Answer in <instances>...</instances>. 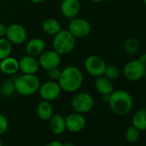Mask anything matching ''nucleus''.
Masks as SVG:
<instances>
[{
    "label": "nucleus",
    "instance_id": "obj_15",
    "mask_svg": "<svg viewBox=\"0 0 146 146\" xmlns=\"http://www.w3.org/2000/svg\"><path fill=\"white\" fill-rule=\"evenodd\" d=\"M45 41L40 38H33L29 40L26 44V52L28 55L37 57L40 56L45 51Z\"/></svg>",
    "mask_w": 146,
    "mask_h": 146
},
{
    "label": "nucleus",
    "instance_id": "obj_21",
    "mask_svg": "<svg viewBox=\"0 0 146 146\" xmlns=\"http://www.w3.org/2000/svg\"><path fill=\"white\" fill-rule=\"evenodd\" d=\"M132 125L139 131H146V108L138 109L132 117Z\"/></svg>",
    "mask_w": 146,
    "mask_h": 146
},
{
    "label": "nucleus",
    "instance_id": "obj_36",
    "mask_svg": "<svg viewBox=\"0 0 146 146\" xmlns=\"http://www.w3.org/2000/svg\"><path fill=\"white\" fill-rule=\"evenodd\" d=\"M143 78L146 79V66L144 67V72H143Z\"/></svg>",
    "mask_w": 146,
    "mask_h": 146
},
{
    "label": "nucleus",
    "instance_id": "obj_4",
    "mask_svg": "<svg viewBox=\"0 0 146 146\" xmlns=\"http://www.w3.org/2000/svg\"><path fill=\"white\" fill-rule=\"evenodd\" d=\"M76 46V38L68 29H61L54 35L52 40V49L61 56L70 53Z\"/></svg>",
    "mask_w": 146,
    "mask_h": 146
},
{
    "label": "nucleus",
    "instance_id": "obj_31",
    "mask_svg": "<svg viewBox=\"0 0 146 146\" xmlns=\"http://www.w3.org/2000/svg\"><path fill=\"white\" fill-rule=\"evenodd\" d=\"M137 60H138L143 66H146V52L142 53V54L138 57Z\"/></svg>",
    "mask_w": 146,
    "mask_h": 146
},
{
    "label": "nucleus",
    "instance_id": "obj_34",
    "mask_svg": "<svg viewBox=\"0 0 146 146\" xmlns=\"http://www.w3.org/2000/svg\"><path fill=\"white\" fill-rule=\"evenodd\" d=\"M63 146H75V144L72 142H66L63 143Z\"/></svg>",
    "mask_w": 146,
    "mask_h": 146
},
{
    "label": "nucleus",
    "instance_id": "obj_28",
    "mask_svg": "<svg viewBox=\"0 0 146 146\" xmlns=\"http://www.w3.org/2000/svg\"><path fill=\"white\" fill-rule=\"evenodd\" d=\"M61 71H62V70H60L58 67L51 69V70H47V72H48V77L52 81H58V78H59V77H60V75H61Z\"/></svg>",
    "mask_w": 146,
    "mask_h": 146
},
{
    "label": "nucleus",
    "instance_id": "obj_20",
    "mask_svg": "<svg viewBox=\"0 0 146 146\" xmlns=\"http://www.w3.org/2000/svg\"><path fill=\"white\" fill-rule=\"evenodd\" d=\"M59 22L55 18H47L42 23V30L48 35H55L61 30Z\"/></svg>",
    "mask_w": 146,
    "mask_h": 146
},
{
    "label": "nucleus",
    "instance_id": "obj_19",
    "mask_svg": "<svg viewBox=\"0 0 146 146\" xmlns=\"http://www.w3.org/2000/svg\"><path fill=\"white\" fill-rule=\"evenodd\" d=\"M36 113L40 119L44 121L48 120L53 114V108L50 102L42 100L37 106Z\"/></svg>",
    "mask_w": 146,
    "mask_h": 146
},
{
    "label": "nucleus",
    "instance_id": "obj_6",
    "mask_svg": "<svg viewBox=\"0 0 146 146\" xmlns=\"http://www.w3.org/2000/svg\"><path fill=\"white\" fill-rule=\"evenodd\" d=\"M68 31L76 39H82L88 36L91 31V25L89 21L84 18H72L68 25Z\"/></svg>",
    "mask_w": 146,
    "mask_h": 146
},
{
    "label": "nucleus",
    "instance_id": "obj_7",
    "mask_svg": "<svg viewBox=\"0 0 146 146\" xmlns=\"http://www.w3.org/2000/svg\"><path fill=\"white\" fill-rule=\"evenodd\" d=\"M106 66L107 64L105 60L98 55L89 56L84 63V67L88 74L94 78L103 76Z\"/></svg>",
    "mask_w": 146,
    "mask_h": 146
},
{
    "label": "nucleus",
    "instance_id": "obj_5",
    "mask_svg": "<svg viewBox=\"0 0 146 146\" xmlns=\"http://www.w3.org/2000/svg\"><path fill=\"white\" fill-rule=\"evenodd\" d=\"M95 101L93 96L87 92H80L73 96L71 107L75 112L84 114L89 113L94 108Z\"/></svg>",
    "mask_w": 146,
    "mask_h": 146
},
{
    "label": "nucleus",
    "instance_id": "obj_35",
    "mask_svg": "<svg viewBox=\"0 0 146 146\" xmlns=\"http://www.w3.org/2000/svg\"><path fill=\"white\" fill-rule=\"evenodd\" d=\"M90 1H91L92 3H95V4H100V3L103 2L104 0H90Z\"/></svg>",
    "mask_w": 146,
    "mask_h": 146
},
{
    "label": "nucleus",
    "instance_id": "obj_37",
    "mask_svg": "<svg viewBox=\"0 0 146 146\" xmlns=\"http://www.w3.org/2000/svg\"><path fill=\"white\" fill-rule=\"evenodd\" d=\"M0 146H3V141L1 138H0Z\"/></svg>",
    "mask_w": 146,
    "mask_h": 146
},
{
    "label": "nucleus",
    "instance_id": "obj_13",
    "mask_svg": "<svg viewBox=\"0 0 146 146\" xmlns=\"http://www.w3.org/2000/svg\"><path fill=\"white\" fill-rule=\"evenodd\" d=\"M81 4L79 0H63L60 5L62 15L69 19L75 18L80 12Z\"/></svg>",
    "mask_w": 146,
    "mask_h": 146
},
{
    "label": "nucleus",
    "instance_id": "obj_32",
    "mask_svg": "<svg viewBox=\"0 0 146 146\" xmlns=\"http://www.w3.org/2000/svg\"><path fill=\"white\" fill-rule=\"evenodd\" d=\"M109 96L110 95H102V101L104 102H108V101H109Z\"/></svg>",
    "mask_w": 146,
    "mask_h": 146
},
{
    "label": "nucleus",
    "instance_id": "obj_14",
    "mask_svg": "<svg viewBox=\"0 0 146 146\" xmlns=\"http://www.w3.org/2000/svg\"><path fill=\"white\" fill-rule=\"evenodd\" d=\"M40 69V64L36 57L27 55L19 60V70L23 74H36Z\"/></svg>",
    "mask_w": 146,
    "mask_h": 146
},
{
    "label": "nucleus",
    "instance_id": "obj_2",
    "mask_svg": "<svg viewBox=\"0 0 146 146\" xmlns=\"http://www.w3.org/2000/svg\"><path fill=\"white\" fill-rule=\"evenodd\" d=\"M108 105L110 109L118 115H125L132 108L133 100L131 96L125 90H113L109 96Z\"/></svg>",
    "mask_w": 146,
    "mask_h": 146
},
{
    "label": "nucleus",
    "instance_id": "obj_8",
    "mask_svg": "<svg viewBox=\"0 0 146 146\" xmlns=\"http://www.w3.org/2000/svg\"><path fill=\"white\" fill-rule=\"evenodd\" d=\"M144 67L137 59H132L125 63L123 68L124 77L131 82H137L143 78Z\"/></svg>",
    "mask_w": 146,
    "mask_h": 146
},
{
    "label": "nucleus",
    "instance_id": "obj_11",
    "mask_svg": "<svg viewBox=\"0 0 146 146\" xmlns=\"http://www.w3.org/2000/svg\"><path fill=\"white\" fill-rule=\"evenodd\" d=\"M27 31L23 26L18 23L11 24L7 27L6 32V38L10 40L11 44L15 45H21L27 40Z\"/></svg>",
    "mask_w": 146,
    "mask_h": 146
},
{
    "label": "nucleus",
    "instance_id": "obj_9",
    "mask_svg": "<svg viewBox=\"0 0 146 146\" xmlns=\"http://www.w3.org/2000/svg\"><path fill=\"white\" fill-rule=\"evenodd\" d=\"M39 94L42 100L52 102L58 99L62 92V90L58 81H47L40 84L39 88Z\"/></svg>",
    "mask_w": 146,
    "mask_h": 146
},
{
    "label": "nucleus",
    "instance_id": "obj_39",
    "mask_svg": "<svg viewBox=\"0 0 146 146\" xmlns=\"http://www.w3.org/2000/svg\"><path fill=\"white\" fill-rule=\"evenodd\" d=\"M120 146H121V145H120Z\"/></svg>",
    "mask_w": 146,
    "mask_h": 146
},
{
    "label": "nucleus",
    "instance_id": "obj_23",
    "mask_svg": "<svg viewBox=\"0 0 146 146\" xmlns=\"http://www.w3.org/2000/svg\"><path fill=\"white\" fill-rule=\"evenodd\" d=\"M12 52V44L6 38H0V61L11 56Z\"/></svg>",
    "mask_w": 146,
    "mask_h": 146
},
{
    "label": "nucleus",
    "instance_id": "obj_26",
    "mask_svg": "<svg viewBox=\"0 0 146 146\" xmlns=\"http://www.w3.org/2000/svg\"><path fill=\"white\" fill-rule=\"evenodd\" d=\"M120 75V71L119 69L115 66V65H107L105 71H104V75L106 78H108L110 80H115L117 79Z\"/></svg>",
    "mask_w": 146,
    "mask_h": 146
},
{
    "label": "nucleus",
    "instance_id": "obj_1",
    "mask_svg": "<svg viewBox=\"0 0 146 146\" xmlns=\"http://www.w3.org/2000/svg\"><path fill=\"white\" fill-rule=\"evenodd\" d=\"M58 83L62 91L73 93L78 91L83 85L84 75L82 70L74 65L65 67L61 71Z\"/></svg>",
    "mask_w": 146,
    "mask_h": 146
},
{
    "label": "nucleus",
    "instance_id": "obj_33",
    "mask_svg": "<svg viewBox=\"0 0 146 146\" xmlns=\"http://www.w3.org/2000/svg\"><path fill=\"white\" fill-rule=\"evenodd\" d=\"M30 2H32L33 4H41L43 2H45L46 0H29Z\"/></svg>",
    "mask_w": 146,
    "mask_h": 146
},
{
    "label": "nucleus",
    "instance_id": "obj_17",
    "mask_svg": "<svg viewBox=\"0 0 146 146\" xmlns=\"http://www.w3.org/2000/svg\"><path fill=\"white\" fill-rule=\"evenodd\" d=\"M0 70L6 75H14L19 70V60L13 57H7L1 60Z\"/></svg>",
    "mask_w": 146,
    "mask_h": 146
},
{
    "label": "nucleus",
    "instance_id": "obj_12",
    "mask_svg": "<svg viewBox=\"0 0 146 146\" xmlns=\"http://www.w3.org/2000/svg\"><path fill=\"white\" fill-rule=\"evenodd\" d=\"M64 119L66 130L70 132H80L86 125V119L84 114L77 112L68 114Z\"/></svg>",
    "mask_w": 146,
    "mask_h": 146
},
{
    "label": "nucleus",
    "instance_id": "obj_27",
    "mask_svg": "<svg viewBox=\"0 0 146 146\" xmlns=\"http://www.w3.org/2000/svg\"><path fill=\"white\" fill-rule=\"evenodd\" d=\"M9 128V120L7 117L0 113V137L4 135Z\"/></svg>",
    "mask_w": 146,
    "mask_h": 146
},
{
    "label": "nucleus",
    "instance_id": "obj_16",
    "mask_svg": "<svg viewBox=\"0 0 146 146\" xmlns=\"http://www.w3.org/2000/svg\"><path fill=\"white\" fill-rule=\"evenodd\" d=\"M48 125L50 131L55 135H60L66 131L65 119L59 113L52 114L48 119Z\"/></svg>",
    "mask_w": 146,
    "mask_h": 146
},
{
    "label": "nucleus",
    "instance_id": "obj_38",
    "mask_svg": "<svg viewBox=\"0 0 146 146\" xmlns=\"http://www.w3.org/2000/svg\"><path fill=\"white\" fill-rule=\"evenodd\" d=\"M143 3H144V5H146V0H143Z\"/></svg>",
    "mask_w": 146,
    "mask_h": 146
},
{
    "label": "nucleus",
    "instance_id": "obj_29",
    "mask_svg": "<svg viewBox=\"0 0 146 146\" xmlns=\"http://www.w3.org/2000/svg\"><path fill=\"white\" fill-rule=\"evenodd\" d=\"M7 26L2 23H0V38H4L6 36Z\"/></svg>",
    "mask_w": 146,
    "mask_h": 146
},
{
    "label": "nucleus",
    "instance_id": "obj_30",
    "mask_svg": "<svg viewBox=\"0 0 146 146\" xmlns=\"http://www.w3.org/2000/svg\"><path fill=\"white\" fill-rule=\"evenodd\" d=\"M45 146H63V143L58 140H52L47 143Z\"/></svg>",
    "mask_w": 146,
    "mask_h": 146
},
{
    "label": "nucleus",
    "instance_id": "obj_3",
    "mask_svg": "<svg viewBox=\"0 0 146 146\" xmlns=\"http://www.w3.org/2000/svg\"><path fill=\"white\" fill-rule=\"evenodd\" d=\"M14 84L16 92L23 96H29L39 90L40 81L35 74H23L16 78Z\"/></svg>",
    "mask_w": 146,
    "mask_h": 146
},
{
    "label": "nucleus",
    "instance_id": "obj_18",
    "mask_svg": "<svg viewBox=\"0 0 146 146\" xmlns=\"http://www.w3.org/2000/svg\"><path fill=\"white\" fill-rule=\"evenodd\" d=\"M95 88L99 94L110 95L114 90V86L112 80L108 79L105 76H101L96 78L95 82Z\"/></svg>",
    "mask_w": 146,
    "mask_h": 146
},
{
    "label": "nucleus",
    "instance_id": "obj_22",
    "mask_svg": "<svg viewBox=\"0 0 146 146\" xmlns=\"http://www.w3.org/2000/svg\"><path fill=\"white\" fill-rule=\"evenodd\" d=\"M123 48H124V51L127 54L133 55V54H136L139 51V49H140V43H139L138 40H137L136 38L130 37V38H127L124 41Z\"/></svg>",
    "mask_w": 146,
    "mask_h": 146
},
{
    "label": "nucleus",
    "instance_id": "obj_25",
    "mask_svg": "<svg viewBox=\"0 0 146 146\" xmlns=\"http://www.w3.org/2000/svg\"><path fill=\"white\" fill-rule=\"evenodd\" d=\"M125 137L129 143H136L139 138V130L133 125L129 126L125 131Z\"/></svg>",
    "mask_w": 146,
    "mask_h": 146
},
{
    "label": "nucleus",
    "instance_id": "obj_10",
    "mask_svg": "<svg viewBox=\"0 0 146 146\" xmlns=\"http://www.w3.org/2000/svg\"><path fill=\"white\" fill-rule=\"evenodd\" d=\"M38 61L40 64V67H41L45 70H49L59 66L61 63V55L53 49L44 51L39 56Z\"/></svg>",
    "mask_w": 146,
    "mask_h": 146
},
{
    "label": "nucleus",
    "instance_id": "obj_24",
    "mask_svg": "<svg viewBox=\"0 0 146 146\" xmlns=\"http://www.w3.org/2000/svg\"><path fill=\"white\" fill-rule=\"evenodd\" d=\"M0 92L4 96L9 97L11 96L16 92V88L14 82L11 80H5L2 83L0 86Z\"/></svg>",
    "mask_w": 146,
    "mask_h": 146
}]
</instances>
